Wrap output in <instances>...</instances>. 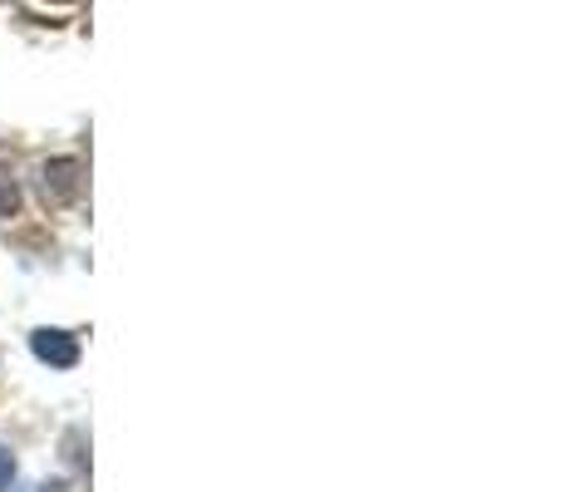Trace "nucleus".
<instances>
[{
    "label": "nucleus",
    "instance_id": "1",
    "mask_svg": "<svg viewBox=\"0 0 561 492\" xmlns=\"http://www.w3.org/2000/svg\"><path fill=\"white\" fill-rule=\"evenodd\" d=\"M35 355L45 359V365H55V369H69L79 359V345H75V335H65V330H35Z\"/></svg>",
    "mask_w": 561,
    "mask_h": 492
},
{
    "label": "nucleus",
    "instance_id": "2",
    "mask_svg": "<svg viewBox=\"0 0 561 492\" xmlns=\"http://www.w3.org/2000/svg\"><path fill=\"white\" fill-rule=\"evenodd\" d=\"M55 187L59 203H69V197L79 193V163H49L45 168V193Z\"/></svg>",
    "mask_w": 561,
    "mask_h": 492
},
{
    "label": "nucleus",
    "instance_id": "3",
    "mask_svg": "<svg viewBox=\"0 0 561 492\" xmlns=\"http://www.w3.org/2000/svg\"><path fill=\"white\" fill-rule=\"evenodd\" d=\"M15 203H20L15 183H10V178H0V217H10V213H15Z\"/></svg>",
    "mask_w": 561,
    "mask_h": 492
},
{
    "label": "nucleus",
    "instance_id": "4",
    "mask_svg": "<svg viewBox=\"0 0 561 492\" xmlns=\"http://www.w3.org/2000/svg\"><path fill=\"white\" fill-rule=\"evenodd\" d=\"M10 473H15V464H10V454H5V448H0V488L10 483Z\"/></svg>",
    "mask_w": 561,
    "mask_h": 492
}]
</instances>
